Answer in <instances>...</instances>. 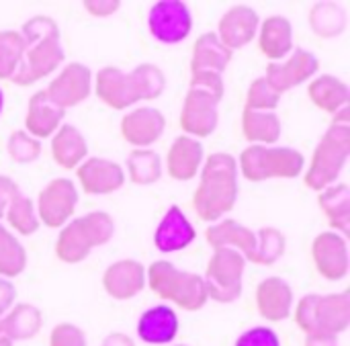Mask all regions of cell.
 Returning <instances> with one entry per match:
<instances>
[{
  "label": "cell",
  "mask_w": 350,
  "mask_h": 346,
  "mask_svg": "<svg viewBox=\"0 0 350 346\" xmlns=\"http://www.w3.org/2000/svg\"><path fill=\"white\" fill-rule=\"evenodd\" d=\"M285 248H287V240L277 228H262L256 234V250L250 263L262 267L275 265L285 254Z\"/></svg>",
  "instance_id": "obj_37"
},
{
  "label": "cell",
  "mask_w": 350,
  "mask_h": 346,
  "mask_svg": "<svg viewBox=\"0 0 350 346\" xmlns=\"http://www.w3.org/2000/svg\"><path fill=\"white\" fill-rule=\"evenodd\" d=\"M18 191H21L18 185H16L10 176L0 174V217L4 215L6 207L10 205V201L14 199V195H16Z\"/></svg>",
  "instance_id": "obj_45"
},
{
  "label": "cell",
  "mask_w": 350,
  "mask_h": 346,
  "mask_svg": "<svg viewBox=\"0 0 350 346\" xmlns=\"http://www.w3.org/2000/svg\"><path fill=\"white\" fill-rule=\"evenodd\" d=\"M295 322L306 334L324 332L338 336L350 324L349 291L328 295H306L295 308Z\"/></svg>",
  "instance_id": "obj_8"
},
{
  "label": "cell",
  "mask_w": 350,
  "mask_h": 346,
  "mask_svg": "<svg viewBox=\"0 0 350 346\" xmlns=\"http://www.w3.org/2000/svg\"><path fill=\"white\" fill-rule=\"evenodd\" d=\"M234 346H281V338L273 328L267 326H254L242 332Z\"/></svg>",
  "instance_id": "obj_41"
},
{
  "label": "cell",
  "mask_w": 350,
  "mask_h": 346,
  "mask_svg": "<svg viewBox=\"0 0 350 346\" xmlns=\"http://www.w3.org/2000/svg\"><path fill=\"white\" fill-rule=\"evenodd\" d=\"M350 156V109L334 115L332 125L322 135L310 168L306 172V185L314 191H324L336 185Z\"/></svg>",
  "instance_id": "obj_4"
},
{
  "label": "cell",
  "mask_w": 350,
  "mask_h": 346,
  "mask_svg": "<svg viewBox=\"0 0 350 346\" xmlns=\"http://www.w3.org/2000/svg\"><path fill=\"white\" fill-rule=\"evenodd\" d=\"M195 238H197L195 226L178 205H170L166 209L154 232V244L164 254H172L189 248L195 242Z\"/></svg>",
  "instance_id": "obj_17"
},
{
  "label": "cell",
  "mask_w": 350,
  "mask_h": 346,
  "mask_svg": "<svg viewBox=\"0 0 350 346\" xmlns=\"http://www.w3.org/2000/svg\"><path fill=\"white\" fill-rule=\"evenodd\" d=\"M166 76L154 64H142L131 72L107 66L96 72L94 90L96 96L111 109H129L139 101L158 98L164 92Z\"/></svg>",
  "instance_id": "obj_3"
},
{
  "label": "cell",
  "mask_w": 350,
  "mask_h": 346,
  "mask_svg": "<svg viewBox=\"0 0 350 346\" xmlns=\"http://www.w3.org/2000/svg\"><path fill=\"white\" fill-rule=\"evenodd\" d=\"M180 322L170 306L148 308L137 320V336L146 345H170L178 334Z\"/></svg>",
  "instance_id": "obj_22"
},
{
  "label": "cell",
  "mask_w": 350,
  "mask_h": 346,
  "mask_svg": "<svg viewBox=\"0 0 350 346\" xmlns=\"http://www.w3.org/2000/svg\"><path fill=\"white\" fill-rule=\"evenodd\" d=\"M27 43L18 31H0V78H12L23 62Z\"/></svg>",
  "instance_id": "obj_38"
},
{
  "label": "cell",
  "mask_w": 350,
  "mask_h": 346,
  "mask_svg": "<svg viewBox=\"0 0 350 346\" xmlns=\"http://www.w3.org/2000/svg\"><path fill=\"white\" fill-rule=\"evenodd\" d=\"M320 70V59L304 47H295L285 62H273L267 72H265V80L279 92H287L295 86H299L301 82L312 80Z\"/></svg>",
  "instance_id": "obj_13"
},
{
  "label": "cell",
  "mask_w": 350,
  "mask_h": 346,
  "mask_svg": "<svg viewBox=\"0 0 350 346\" xmlns=\"http://www.w3.org/2000/svg\"><path fill=\"white\" fill-rule=\"evenodd\" d=\"M246 258L234 248H215L209 258L207 273L203 277L207 297L219 304H232L240 300L244 285Z\"/></svg>",
  "instance_id": "obj_9"
},
{
  "label": "cell",
  "mask_w": 350,
  "mask_h": 346,
  "mask_svg": "<svg viewBox=\"0 0 350 346\" xmlns=\"http://www.w3.org/2000/svg\"><path fill=\"white\" fill-rule=\"evenodd\" d=\"M2 111H4V90L0 88V115H2Z\"/></svg>",
  "instance_id": "obj_50"
},
{
  "label": "cell",
  "mask_w": 350,
  "mask_h": 346,
  "mask_svg": "<svg viewBox=\"0 0 350 346\" xmlns=\"http://www.w3.org/2000/svg\"><path fill=\"white\" fill-rule=\"evenodd\" d=\"M203 160H205V152L201 142L191 135H180L174 139V144L168 150L166 168L174 181H191L201 172Z\"/></svg>",
  "instance_id": "obj_23"
},
{
  "label": "cell",
  "mask_w": 350,
  "mask_h": 346,
  "mask_svg": "<svg viewBox=\"0 0 350 346\" xmlns=\"http://www.w3.org/2000/svg\"><path fill=\"white\" fill-rule=\"evenodd\" d=\"M258 27H260V16L252 6L246 4H238L232 6L217 25V37L219 41L230 49H240L244 45H248L256 35H258Z\"/></svg>",
  "instance_id": "obj_16"
},
{
  "label": "cell",
  "mask_w": 350,
  "mask_h": 346,
  "mask_svg": "<svg viewBox=\"0 0 350 346\" xmlns=\"http://www.w3.org/2000/svg\"><path fill=\"white\" fill-rule=\"evenodd\" d=\"M78 205V189L70 178L49 181L37 199V217L47 228H64Z\"/></svg>",
  "instance_id": "obj_12"
},
{
  "label": "cell",
  "mask_w": 350,
  "mask_h": 346,
  "mask_svg": "<svg viewBox=\"0 0 350 346\" xmlns=\"http://www.w3.org/2000/svg\"><path fill=\"white\" fill-rule=\"evenodd\" d=\"M4 213H6V219H8L10 228L16 230L23 236H31L39 228V217H37L35 203L23 191H18L14 195V199L10 201V205L6 207Z\"/></svg>",
  "instance_id": "obj_36"
},
{
  "label": "cell",
  "mask_w": 350,
  "mask_h": 346,
  "mask_svg": "<svg viewBox=\"0 0 350 346\" xmlns=\"http://www.w3.org/2000/svg\"><path fill=\"white\" fill-rule=\"evenodd\" d=\"M49 346H86V336L78 326L64 322L51 330Z\"/></svg>",
  "instance_id": "obj_42"
},
{
  "label": "cell",
  "mask_w": 350,
  "mask_h": 346,
  "mask_svg": "<svg viewBox=\"0 0 350 346\" xmlns=\"http://www.w3.org/2000/svg\"><path fill=\"white\" fill-rule=\"evenodd\" d=\"M281 94L265 80V76L256 78L246 92V109L250 111H275L279 107Z\"/></svg>",
  "instance_id": "obj_40"
},
{
  "label": "cell",
  "mask_w": 350,
  "mask_h": 346,
  "mask_svg": "<svg viewBox=\"0 0 350 346\" xmlns=\"http://www.w3.org/2000/svg\"><path fill=\"white\" fill-rule=\"evenodd\" d=\"M242 131L250 146H275L281 137L283 125L275 111H250L244 109Z\"/></svg>",
  "instance_id": "obj_30"
},
{
  "label": "cell",
  "mask_w": 350,
  "mask_h": 346,
  "mask_svg": "<svg viewBox=\"0 0 350 346\" xmlns=\"http://www.w3.org/2000/svg\"><path fill=\"white\" fill-rule=\"evenodd\" d=\"M166 129V119L162 111L154 107H139L129 111L121 121V133L125 142L135 146L137 150H144L152 144H156Z\"/></svg>",
  "instance_id": "obj_18"
},
{
  "label": "cell",
  "mask_w": 350,
  "mask_h": 346,
  "mask_svg": "<svg viewBox=\"0 0 350 346\" xmlns=\"http://www.w3.org/2000/svg\"><path fill=\"white\" fill-rule=\"evenodd\" d=\"M51 156L62 168H78L88 156V144L78 127L62 123L51 137Z\"/></svg>",
  "instance_id": "obj_27"
},
{
  "label": "cell",
  "mask_w": 350,
  "mask_h": 346,
  "mask_svg": "<svg viewBox=\"0 0 350 346\" xmlns=\"http://www.w3.org/2000/svg\"><path fill=\"white\" fill-rule=\"evenodd\" d=\"M310 98L312 103L330 113V115H336L340 113L342 109L349 107L350 90L347 86V82H342L340 78L332 76V74H322V76H316L312 82H310Z\"/></svg>",
  "instance_id": "obj_29"
},
{
  "label": "cell",
  "mask_w": 350,
  "mask_h": 346,
  "mask_svg": "<svg viewBox=\"0 0 350 346\" xmlns=\"http://www.w3.org/2000/svg\"><path fill=\"white\" fill-rule=\"evenodd\" d=\"M146 283L162 300L176 304L187 312H197L207 304L205 281L197 273L176 269L168 261H158L146 271Z\"/></svg>",
  "instance_id": "obj_6"
},
{
  "label": "cell",
  "mask_w": 350,
  "mask_h": 346,
  "mask_svg": "<svg viewBox=\"0 0 350 346\" xmlns=\"http://www.w3.org/2000/svg\"><path fill=\"white\" fill-rule=\"evenodd\" d=\"M347 10L338 4V2H332V0H324V2H318L312 6L310 10V25L314 29L316 35L320 37H338L345 33L347 29Z\"/></svg>",
  "instance_id": "obj_33"
},
{
  "label": "cell",
  "mask_w": 350,
  "mask_h": 346,
  "mask_svg": "<svg viewBox=\"0 0 350 346\" xmlns=\"http://www.w3.org/2000/svg\"><path fill=\"white\" fill-rule=\"evenodd\" d=\"M219 101L221 98L213 92L191 86L180 109V127L185 129V135L195 139L211 135L219 123Z\"/></svg>",
  "instance_id": "obj_11"
},
{
  "label": "cell",
  "mask_w": 350,
  "mask_h": 346,
  "mask_svg": "<svg viewBox=\"0 0 350 346\" xmlns=\"http://www.w3.org/2000/svg\"><path fill=\"white\" fill-rule=\"evenodd\" d=\"M304 154L289 146H248L238 160V170L252 183L295 178L304 172Z\"/></svg>",
  "instance_id": "obj_7"
},
{
  "label": "cell",
  "mask_w": 350,
  "mask_h": 346,
  "mask_svg": "<svg viewBox=\"0 0 350 346\" xmlns=\"http://www.w3.org/2000/svg\"><path fill=\"white\" fill-rule=\"evenodd\" d=\"M258 45H260V51L269 59L273 62L285 59L295 49L291 21L281 14H275L262 21L258 27Z\"/></svg>",
  "instance_id": "obj_26"
},
{
  "label": "cell",
  "mask_w": 350,
  "mask_h": 346,
  "mask_svg": "<svg viewBox=\"0 0 350 346\" xmlns=\"http://www.w3.org/2000/svg\"><path fill=\"white\" fill-rule=\"evenodd\" d=\"M306 346H338V336L324 334V332H314V334H308Z\"/></svg>",
  "instance_id": "obj_47"
},
{
  "label": "cell",
  "mask_w": 350,
  "mask_h": 346,
  "mask_svg": "<svg viewBox=\"0 0 350 346\" xmlns=\"http://www.w3.org/2000/svg\"><path fill=\"white\" fill-rule=\"evenodd\" d=\"M256 306L265 320L283 322L293 314V289L281 277L265 279L256 289Z\"/></svg>",
  "instance_id": "obj_21"
},
{
  "label": "cell",
  "mask_w": 350,
  "mask_h": 346,
  "mask_svg": "<svg viewBox=\"0 0 350 346\" xmlns=\"http://www.w3.org/2000/svg\"><path fill=\"white\" fill-rule=\"evenodd\" d=\"M320 207L332 224L334 232L349 236L350 232V189L342 183H336L320 191Z\"/></svg>",
  "instance_id": "obj_32"
},
{
  "label": "cell",
  "mask_w": 350,
  "mask_h": 346,
  "mask_svg": "<svg viewBox=\"0 0 350 346\" xmlns=\"http://www.w3.org/2000/svg\"><path fill=\"white\" fill-rule=\"evenodd\" d=\"M8 156L18 164H31L41 156V142L23 129H16L8 137Z\"/></svg>",
  "instance_id": "obj_39"
},
{
  "label": "cell",
  "mask_w": 350,
  "mask_h": 346,
  "mask_svg": "<svg viewBox=\"0 0 350 346\" xmlns=\"http://www.w3.org/2000/svg\"><path fill=\"white\" fill-rule=\"evenodd\" d=\"M174 346H187V345H174Z\"/></svg>",
  "instance_id": "obj_51"
},
{
  "label": "cell",
  "mask_w": 350,
  "mask_h": 346,
  "mask_svg": "<svg viewBox=\"0 0 350 346\" xmlns=\"http://www.w3.org/2000/svg\"><path fill=\"white\" fill-rule=\"evenodd\" d=\"M148 29L156 41L176 45L193 31V12L183 0H160L148 10Z\"/></svg>",
  "instance_id": "obj_10"
},
{
  "label": "cell",
  "mask_w": 350,
  "mask_h": 346,
  "mask_svg": "<svg viewBox=\"0 0 350 346\" xmlns=\"http://www.w3.org/2000/svg\"><path fill=\"white\" fill-rule=\"evenodd\" d=\"M27 43L23 62L12 74V82L18 86H29L49 74H53L64 64V47L59 39V27L53 18L37 14L29 18L18 31Z\"/></svg>",
  "instance_id": "obj_1"
},
{
  "label": "cell",
  "mask_w": 350,
  "mask_h": 346,
  "mask_svg": "<svg viewBox=\"0 0 350 346\" xmlns=\"http://www.w3.org/2000/svg\"><path fill=\"white\" fill-rule=\"evenodd\" d=\"M238 160L232 154L215 152L201 168V181L193 197V207L203 222H219L238 201Z\"/></svg>",
  "instance_id": "obj_2"
},
{
  "label": "cell",
  "mask_w": 350,
  "mask_h": 346,
  "mask_svg": "<svg viewBox=\"0 0 350 346\" xmlns=\"http://www.w3.org/2000/svg\"><path fill=\"white\" fill-rule=\"evenodd\" d=\"M14 300H16V289H14V285H12L8 279H2V277H0V326H2V318L12 310ZM0 332H2V330H0Z\"/></svg>",
  "instance_id": "obj_44"
},
{
  "label": "cell",
  "mask_w": 350,
  "mask_h": 346,
  "mask_svg": "<svg viewBox=\"0 0 350 346\" xmlns=\"http://www.w3.org/2000/svg\"><path fill=\"white\" fill-rule=\"evenodd\" d=\"M0 346H12V341H10V338H6L2 332H0Z\"/></svg>",
  "instance_id": "obj_49"
},
{
  "label": "cell",
  "mask_w": 350,
  "mask_h": 346,
  "mask_svg": "<svg viewBox=\"0 0 350 346\" xmlns=\"http://www.w3.org/2000/svg\"><path fill=\"white\" fill-rule=\"evenodd\" d=\"M92 90V72L80 62H72L59 70V74L49 82L45 92L64 111L76 107L88 98Z\"/></svg>",
  "instance_id": "obj_14"
},
{
  "label": "cell",
  "mask_w": 350,
  "mask_h": 346,
  "mask_svg": "<svg viewBox=\"0 0 350 346\" xmlns=\"http://www.w3.org/2000/svg\"><path fill=\"white\" fill-rule=\"evenodd\" d=\"M115 234V222L105 211H92L70 219L57 238L55 254L62 263H82L94 248L107 244Z\"/></svg>",
  "instance_id": "obj_5"
},
{
  "label": "cell",
  "mask_w": 350,
  "mask_h": 346,
  "mask_svg": "<svg viewBox=\"0 0 350 346\" xmlns=\"http://www.w3.org/2000/svg\"><path fill=\"white\" fill-rule=\"evenodd\" d=\"M119 2L117 0H86L84 2V8L94 14V16H111L113 12L119 10Z\"/></svg>",
  "instance_id": "obj_46"
},
{
  "label": "cell",
  "mask_w": 350,
  "mask_h": 346,
  "mask_svg": "<svg viewBox=\"0 0 350 346\" xmlns=\"http://www.w3.org/2000/svg\"><path fill=\"white\" fill-rule=\"evenodd\" d=\"M76 174L82 189L90 195H109L125 185L123 168L107 158H86L78 166Z\"/></svg>",
  "instance_id": "obj_19"
},
{
  "label": "cell",
  "mask_w": 350,
  "mask_h": 346,
  "mask_svg": "<svg viewBox=\"0 0 350 346\" xmlns=\"http://www.w3.org/2000/svg\"><path fill=\"white\" fill-rule=\"evenodd\" d=\"M191 86H199L203 90L213 92L215 96L224 98V74H215V72H199L193 74L191 78Z\"/></svg>",
  "instance_id": "obj_43"
},
{
  "label": "cell",
  "mask_w": 350,
  "mask_h": 346,
  "mask_svg": "<svg viewBox=\"0 0 350 346\" xmlns=\"http://www.w3.org/2000/svg\"><path fill=\"white\" fill-rule=\"evenodd\" d=\"M25 267H27V252L18 242V238L10 230H6L0 217V277L2 279L16 277L25 271Z\"/></svg>",
  "instance_id": "obj_34"
},
{
  "label": "cell",
  "mask_w": 350,
  "mask_h": 346,
  "mask_svg": "<svg viewBox=\"0 0 350 346\" xmlns=\"http://www.w3.org/2000/svg\"><path fill=\"white\" fill-rule=\"evenodd\" d=\"M43 326V316L41 312L31 306V304H18L12 306V310L2 318V334L6 338L14 341H29L33 338Z\"/></svg>",
  "instance_id": "obj_31"
},
{
  "label": "cell",
  "mask_w": 350,
  "mask_h": 346,
  "mask_svg": "<svg viewBox=\"0 0 350 346\" xmlns=\"http://www.w3.org/2000/svg\"><path fill=\"white\" fill-rule=\"evenodd\" d=\"M100 346H135V343H133L127 334L113 332V334H109V336L103 341V345Z\"/></svg>",
  "instance_id": "obj_48"
},
{
  "label": "cell",
  "mask_w": 350,
  "mask_h": 346,
  "mask_svg": "<svg viewBox=\"0 0 350 346\" xmlns=\"http://www.w3.org/2000/svg\"><path fill=\"white\" fill-rule=\"evenodd\" d=\"M312 258L318 273L328 281H340L349 275L350 258L347 238L338 232H322L312 244Z\"/></svg>",
  "instance_id": "obj_15"
},
{
  "label": "cell",
  "mask_w": 350,
  "mask_h": 346,
  "mask_svg": "<svg viewBox=\"0 0 350 346\" xmlns=\"http://www.w3.org/2000/svg\"><path fill=\"white\" fill-rule=\"evenodd\" d=\"M232 53L215 33H203L193 47V59H191V72L199 74V72H215V74H224V70L228 68Z\"/></svg>",
  "instance_id": "obj_28"
},
{
  "label": "cell",
  "mask_w": 350,
  "mask_h": 346,
  "mask_svg": "<svg viewBox=\"0 0 350 346\" xmlns=\"http://www.w3.org/2000/svg\"><path fill=\"white\" fill-rule=\"evenodd\" d=\"M64 109L57 107L45 90H39L31 96L29 101V111H27V133L41 139L53 135L64 121Z\"/></svg>",
  "instance_id": "obj_24"
},
{
  "label": "cell",
  "mask_w": 350,
  "mask_h": 346,
  "mask_svg": "<svg viewBox=\"0 0 350 346\" xmlns=\"http://www.w3.org/2000/svg\"><path fill=\"white\" fill-rule=\"evenodd\" d=\"M125 164L127 174L135 185H154L162 176V158L154 150H133Z\"/></svg>",
  "instance_id": "obj_35"
},
{
  "label": "cell",
  "mask_w": 350,
  "mask_h": 346,
  "mask_svg": "<svg viewBox=\"0 0 350 346\" xmlns=\"http://www.w3.org/2000/svg\"><path fill=\"white\" fill-rule=\"evenodd\" d=\"M103 287L113 300H131L146 287V269L142 263L131 258L117 261L105 271Z\"/></svg>",
  "instance_id": "obj_20"
},
{
  "label": "cell",
  "mask_w": 350,
  "mask_h": 346,
  "mask_svg": "<svg viewBox=\"0 0 350 346\" xmlns=\"http://www.w3.org/2000/svg\"><path fill=\"white\" fill-rule=\"evenodd\" d=\"M207 242L211 248H234L246 261H252L256 250V234L236 219H219L207 230Z\"/></svg>",
  "instance_id": "obj_25"
}]
</instances>
